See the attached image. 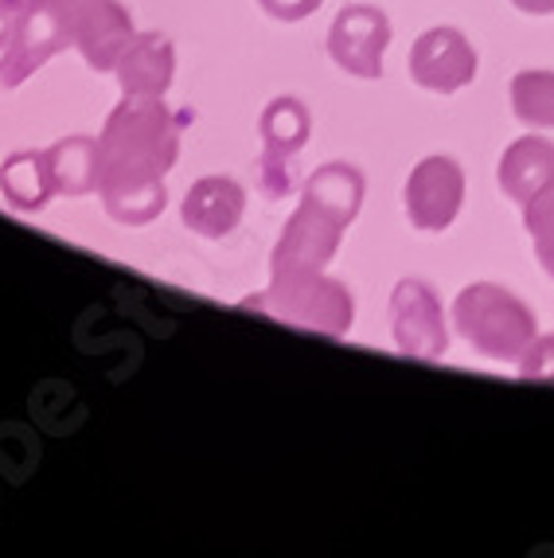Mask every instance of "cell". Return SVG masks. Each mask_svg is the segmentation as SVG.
<instances>
[{
  "instance_id": "4",
  "label": "cell",
  "mask_w": 554,
  "mask_h": 558,
  "mask_svg": "<svg viewBox=\"0 0 554 558\" xmlns=\"http://www.w3.org/2000/svg\"><path fill=\"white\" fill-rule=\"evenodd\" d=\"M71 44V16L56 0H24L20 24L0 51V86H20Z\"/></svg>"
},
{
  "instance_id": "5",
  "label": "cell",
  "mask_w": 554,
  "mask_h": 558,
  "mask_svg": "<svg viewBox=\"0 0 554 558\" xmlns=\"http://www.w3.org/2000/svg\"><path fill=\"white\" fill-rule=\"evenodd\" d=\"M390 332L395 344L410 360H442L449 348L442 301L425 281L402 278L390 293Z\"/></svg>"
},
{
  "instance_id": "2",
  "label": "cell",
  "mask_w": 554,
  "mask_h": 558,
  "mask_svg": "<svg viewBox=\"0 0 554 558\" xmlns=\"http://www.w3.org/2000/svg\"><path fill=\"white\" fill-rule=\"evenodd\" d=\"M453 325L484 360H519L535 340V313L504 286L477 281L453 301Z\"/></svg>"
},
{
  "instance_id": "23",
  "label": "cell",
  "mask_w": 554,
  "mask_h": 558,
  "mask_svg": "<svg viewBox=\"0 0 554 558\" xmlns=\"http://www.w3.org/2000/svg\"><path fill=\"white\" fill-rule=\"evenodd\" d=\"M511 4L527 16H551L554 12V0H511Z\"/></svg>"
},
{
  "instance_id": "7",
  "label": "cell",
  "mask_w": 554,
  "mask_h": 558,
  "mask_svg": "<svg viewBox=\"0 0 554 558\" xmlns=\"http://www.w3.org/2000/svg\"><path fill=\"white\" fill-rule=\"evenodd\" d=\"M387 44H390V20L387 12L371 9V4H348L333 20V32H328V56H333V63L356 78L383 75Z\"/></svg>"
},
{
  "instance_id": "19",
  "label": "cell",
  "mask_w": 554,
  "mask_h": 558,
  "mask_svg": "<svg viewBox=\"0 0 554 558\" xmlns=\"http://www.w3.org/2000/svg\"><path fill=\"white\" fill-rule=\"evenodd\" d=\"M523 223L531 231V239H535L539 266L554 278V180H546L523 204Z\"/></svg>"
},
{
  "instance_id": "13",
  "label": "cell",
  "mask_w": 554,
  "mask_h": 558,
  "mask_svg": "<svg viewBox=\"0 0 554 558\" xmlns=\"http://www.w3.org/2000/svg\"><path fill=\"white\" fill-rule=\"evenodd\" d=\"M246 211V192L231 177L195 180L184 196V223L204 239H227Z\"/></svg>"
},
{
  "instance_id": "6",
  "label": "cell",
  "mask_w": 554,
  "mask_h": 558,
  "mask_svg": "<svg viewBox=\"0 0 554 558\" xmlns=\"http://www.w3.org/2000/svg\"><path fill=\"white\" fill-rule=\"evenodd\" d=\"M344 219H336L333 211H324L321 204L301 196V207L293 211V219L286 223V234L274 246V274H305V270H324L333 262L336 246H340Z\"/></svg>"
},
{
  "instance_id": "18",
  "label": "cell",
  "mask_w": 554,
  "mask_h": 558,
  "mask_svg": "<svg viewBox=\"0 0 554 558\" xmlns=\"http://www.w3.org/2000/svg\"><path fill=\"white\" fill-rule=\"evenodd\" d=\"M511 110L531 130H554V71H523L511 78Z\"/></svg>"
},
{
  "instance_id": "17",
  "label": "cell",
  "mask_w": 554,
  "mask_h": 558,
  "mask_svg": "<svg viewBox=\"0 0 554 558\" xmlns=\"http://www.w3.org/2000/svg\"><path fill=\"white\" fill-rule=\"evenodd\" d=\"M363 192H368L363 172L351 165H324L305 180V199L321 204L324 211H333L336 219H344V223H351V219L360 215Z\"/></svg>"
},
{
  "instance_id": "20",
  "label": "cell",
  "mask_w": 554,
  "mask_h": 558,
  "mask_svg": "<svg viewBox=\"0 0 554 558\" xmlns=\"http://www.w3.org/2000/svg\"><path fill=\"white\" fill-rule=\"evenodd\" d=\"M519 375H523V379L554 383V332L535 336V340L527 344V352L519 355Z\"/></svg>"
},
{
  "instance_id": "12",
  "label": "cell",
  "mask_w": 554,
  "mask_h": 558,
  "mask_svg": "<svg viewBox=\"0 0 554 558\" xmlns=\"http://www.w3.org/2000/svg\"><path fill=\"white\" fill-rule=\"evenodd\" d=\"M118 83L125 98H165L176 75V51L172 39L160 32H141L118 59Z\"/></svg>"
},
{
  "instance_id": "14",
  "label": "cell",
  "mask_w": 554,
  "mask_h": 558,
  "mask_svg": "<svg viewBox=\"0 0 554 558\" xmlns=\"http://www.w3.org/2000/svg\"><path fill=\"white\" fill-rule=\"evenodd\" d=\"M554 180V141L546 137H519L504 157H499V187L504 196L527 204L539 187Z\"/></svg>"
},
{
  "instance_id": "22",
  "label": "cell",
  "mask_w": 554,
  "mask_h": 558,
  "mask_svg": "<svg viewBox=\"0 0 554 558\" xmlns=\"http://www.w3.org/2000/svg\"><path fill=\"white\" fill-rule=\"evenodd\" d=\"M20 12H24V0H0V51L12 39V32H16Z\"/></svg>"
},
{
  "instance_id": "24",
  "label": "cell",
  "mask_w": 554,
  "mask_h": 558,
  "mask_svg": "<svg viewBox=\"0 0 554 558\" xmlns=\"http://www.w3.org/2000/svg\"><path fill=\"white\" fill-rule=\"evenodd\" d=\"M56 4H59V9L67 12V16H71V12L79 9V4H83V0H56Z\"/></svg>"
},
{
  "instance_id": "15",
  "label": "cell",
  "mask_w": 554,
  "mask_h": 558,
  "mask_svg": "<svg viewBox=\"0 0 554 558\" xmlns=\"http://www.w3.org/2000/svg\"><path fill=\"white\" fill-rule=\"evenodd\" d=\"M51 184L56 196H91L98 192V141L94 137H67L47 149Z\"/></svg>"
},
{
  "instance_id": "21",
  "label": "cell",
  "mask_w": 554,
  "mask_h": 558,
  "mask_svg": "<svg viewBox=\"0 0 554 558\" xmlns=\"http://www.w3.org/2000/svg\"><path fill=\"white\" fill-rule=\"evenodd\" d=\"M262 9L269 12L274 20H305V16H313L316 9H321V0H258Z\"/></svg>"
},
{
  "instance_id": "16",
  "label": "cell",
  "mask_w": 554,
  "mask_h": 558,
  "mask_svg": "<svg viewBox=\"0 0 554 558\" xmlns=\"http://www.w3.org/2000/svg\"><path fill=\"white\" fill-rule=\"evenodd\" d=\"M0 192L16 211H39L47 207V199L56 196V184H51V165H47L44 153H16L0 165Z\"/></svg>"
},
{
  "instance_id": "9",
  "label": "cell",
  "mask_w": 554,
  "mask_h": 558,
  "mask_svg": "<svg viewBox=\"0 0 554 558\" xmlns=\"http://www.w3.org/2000/svg\"><path fill=\"white\" fill-rule=\"evenodd\" d=\"M410 78L434 94L461 90L477 78V51L457 28H430L410 47Z\"/></svg>"
},
{
  "instance_id": "3",
  "label": "cell",
  "mask_w": 554,
  "mask_h": 558,
  "mask_svg": "<svg viewBox=\"0 0 554 558\" xmlns=\"http://www.w3.org/2000/svg\"><path fill=\"white\" fill-rule=\"evenodd\" d=\"M242 308H262V313L286 320V325L305 328V332L333 336V340L336 336H348L351 317H356L348 286L336 278H324L321 270L274 274L266 293L246 298Z\"/></svg>"
},
{
  "instance_id": "1",
  "label": "cell",
  "mask_w": 554,
  "mask_h": 558,
  "mask_svg": "<svg viewBox=\"0 0 554 558\" xmlns=\"http://www.w3.org/2000/svg\"><path fill=\"white\" fill-rule=\"evenodd\" d=\"M180 153V121L160 98H125L98 137V192L103 204L148 187H165Z\"/></svg>"
},
{
  "instance_id": "8",
  "label": "cell",
  "mask_w": 554,
  "mask_h": 558,
  "mask_svg": "<svg viewBox=\"0 0 554 558\" xmlns=\"http://www.w3.org/2000/svg\"><path fill=\"white\" fill-rule=\"evenodd\" d=\"M309 110L297 98H274L262 113V192L269 199L289 192V165L309 141Z\"/></svg>"
},
{
  "instance_id": "11",
  "label": "cell",
  "mask_w": 554,
  "mask_h": 558,
  "mask_svg": "<svg viewBox=\"0 0 554 558\" xmlns=\"http://www.w3.org/2000/svg\"><path fill=\"white\" fill-rule=\"evenodd\" d=\"M133 36L137 32L121 0H83L71 12V44L83 51L94 71H113Z\"/></svg>"
},
{
  "instance_id": "10",
  "label": "cell",
  "mask_w": 554,
  "mask_h": 558,
  "mask_svg": "<svg viewBox=\"0 0 554 558\" xmlns=\"http://www.w3.org/2000/svg\"><path fill=\"white\" fill-rule=\"evenodd\" d=\"M465 199V172L449 157H425L407 180V215L418 231H445Z\"/></svg>"
}]
</instances>
